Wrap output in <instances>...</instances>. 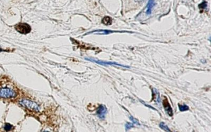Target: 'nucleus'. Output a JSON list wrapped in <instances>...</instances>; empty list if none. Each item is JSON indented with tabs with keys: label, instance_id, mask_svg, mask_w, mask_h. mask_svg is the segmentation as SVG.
<instances>
[{
	"label": "nucleus",
	"instance_id": "obj_2",
	"mask_svg": "<svg viewBox=\"0 0 211 132\" xmlns=\"http://www.w3.org/2000/svg\"><path fill=\"white\" fill-rule=\"evenodd\" d=\"M20 104L24 107H25L28 109H30L31 110L38 112V111H40V110L39 106H38L37 103H35L33 101H31L30 100L25 99H22L20 101Z\"/></svg>",
	"mask_w": 211,
	"mask_h": 132
},
{
	"label": "nucleus",
	"instance_id": "obj_4",
	"mask_svg": "<svg viewBox=\"0 0 211 132\" xmlns=\"http://www.w3.org/2000/svg\"><path fill=\"white\" fill-rule=\"evenodd\" d=\"M87 60H89V61H91V62H94L95 63H97L99 64H100V65H113V66H116V67H117V66H118V67H124V68H129V67H128V66H126V65H123V64H118L116 62H105V61H102V60H94V59H91V58H85Z\"/></svg>",
	"mask_w": 211,
	"mask_h": 132
},
{
	"label": "nucleus",
	"instance_id": "obj_15",
	"mask_svg": "<svg viewBox=\"0 0 211 132\" xmlns=\"http://www.w3.org/2000/svg\"><path fill=\"white\" fill-rule=\"evenodd\" d=\"M130 119H131V120L132 121V123H133L134 124H138V125H139V122H138L136 119H135L134 118H133L132 117H130Z\"/></svg>",
	"mask_w": 211,
	"mask_h": 132
},
{
	"label": "nucleus",
	"instance_id": "obj_3",
	"mask_svg": "<svg viewBox=\"0 0 211 132\" xmlns=\"http://www.w3.org/2000/svg\"><path fill=\"white\" fill-rule=\"evenodd\" d=\"M16 30L22 34H27L31 31V27L28 24L19 23L15 26Z\"/></svg>",
	"mask_w": 211,
	"mask_h": 132
},
{
	"label": "nucleus",
	"instance_id": "obj_6",
	"mask_svg": "<svg viewBox=\"0 0 211 132\" xmlns=\"http://www.w3.org/2000/svg\"><path fill=\"white\" fill-rule=\"evenodd\" d=\"M107 112V109L106 107L103 105H100L97 108V114L100 119L103 120L105 119V116H106Z\"/></svg>",
	"mask_w": 211,
	"mask_h": 132
},
{
	"label": "nucleus",
	"instance_id": "obj_9",
	"mask_svg": "<svg viewBox=\"0 0 211 132\" xmlns=\"http://www.w3.org/2000/svg\"><path fill=\"white\" fill-rule=\"evenodd\" d=\"M102 22L105 26H110L112 24V18L109 16H105L103 18Z\"/></svg>",
	"mask_w": 211,
	"mask_h": 132
},
{
	"label": "nucleus",
	"instance_id": "obj_10",
	"mask_svg": "<svg viewBox=\"0 0 211 132\" xmlns=\"http://www.w3.org/2000/svg\"><path fill=\"white\" fill-rule=\"evenodd\" d=\"M178 107L181 112H185L189 110V107L185 104H179Z\"/></svg>",
	"mask_w": 211,
	"mask_h": 132
},
{
	"label": "nucleus",
	"instance_id": "obj_8",
	"mask_svg": "<svg viewBox=\"0 0 211 132\" xmlns=\"http://www.w3.org/2000/svg\"><path fill=\"white\" fill-rule=\"evenodd\" d=\"M114 32H117L116 31H110V30H96L94 31H92L88 33L89 34H92V33H97L98 34H105V35H108L110 33H114Z\"/></svg>",
	"mask_w": 211,
	"mask_h": 132
},
{
	"label": "nucleus",
	"instance_id": "obj_7",
	"mask_svg": "<svg viewBox=\"0 0 211 132\" xmlns=\"http://www.w3.org/2000/svg\"><path fill=\"white\" fill-rule=\"evenodd\" d=\"M155 5V3L153 0H149L148 4L147 5V8H146V14L147 15H150L152 13V9H153V6Z\"/></svg>",
	"mask_w": 211,
	"mask_h": 132
},
{
	"label": "nucleus",
	"instance_id": "obj_1",
	"mask_svg": "<svg viewBox=\"0 0 211 132\" xmlns=\"http://www.w3.org/2000/svg\"><path fill=\"white\" fill-rule=\"evenodd\" d=\"M16 96V91L9 87L0 88V98L4 99L13 98Z\"/></svg>",
	"mask_w": 211,
	"mask_h": 132
},
{
	"label": "nucleus",
	"instance_id": "obj_12",
	"mask_svg": "<svg viewBox=\"0 0 211 132\" xmlns=\"http://www.w3.org/2000/svg\"><path fill=\"white\" fill-rule=\"evenodd\" d=\"M207 3L206 1H204L202 3H201L199 5V8L201 9V10L203 11L207 8Z\"/></svg>",
	"mask_w": 211,
	"mask_h": 132
},
{
	"label": "nucleus",
	"instance_id": "obj_5",
	"mask_svg": "<svg viewBox=\"0 0 211 132\" xmlns=\"http://www.w3.org/2000/svg\"><path fill=\"white\" fill-rule=\"evenodd\" d=\"M162 104H163V106H164L166 112L167 113V114H168L169 116L171 117L173 116V114H174V112H173V110L170 104V103L167 99V98L166 97H164V100L162 101Z\"/></svg>",
	"mask_w": 211,
	"mask_h": 132
},
{
	"label": "nucleus",
	"instance_id": "obj_11",
	"mask_svg": "<svg viewBox=\"0 0 211 132\" xmlns=\"http://www.w3.org/2000/svg\"><path fill=\"white\" fill-rule=\"evenodd\" d=\"M159 127H160V128H162V130H164L165 131H171V130L168 127V126L167 125H165V123H164V122H161V123L159 124Z\"/></svg>",
	"mask_w": 211,
	"mask_h": 132
},
{
	"label": "nucleus",
	"instance_id": "obj_14",
	"mask_svg": "<svg viewBox=\"0 0 211 132\" xmlns=\"http://www.w3.org/2000/svg\"><path fill=\"white\" fill-rule=\"evenodd\" d=\"M13 128V126L10 124H6L4 126V129L6 131H9V130H11V128Z\"/></svg>",
	"mask_w": 211,
	"mask_h": 132
},
{
	"label": "nucleus",
	"instance_id": "obj_13",
	"mask_svg": "<svg viewBox=\"0 0 211 132\" xmlns=\"http://www.w3.org/2000/svg\"><path fill=\"white\" fill-rule=\"evenodd\" d=\"M134 127V124L132 123V122H131V123H126V124L125 125V128H126V130H129L130 128H132Z\"/></svg>",
	"mask_w": 211,
	"mask_h": 132
},
{
	"label": "nucleus",
	"instance_id": "obj_16",
	"mask_svg": "<svg viewBox=\"0 0 211 132\" xmlns=\"http://www.w3.org/2000/svg\"><path fill=\"white\" fill-rule=\"evenodd\" d=\"M3 51H4L3 49H0V52H3Z\"/></svg>",
	"mask_w": 211,
	"mask_h": 132
}]
</instances>
